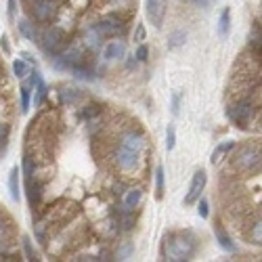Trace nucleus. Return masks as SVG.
Listing matches in <instances>:
<instances>
[{
	"mask_svg": "<svg viewBox=\"0 0 262 262\" xmlns=\"http://www.w3.org/2000/svg\"><path fill=\"white\" fill-rule=\"evenodd\" d=\"M164 254L170 258V260H189L191 256L195 254V239L193 235H170L166 239V248H164Z\"/></svg>",
	"mask_w": 262,
	"mask_h": 262,
	"instance_id": "f257e3e1",
	"label": "nucleus"
},
{
	"mask_svg": "<svg viewBox=\"0 0 262 262\" xmlns=\"http://www.w3.org/2000/svg\"><path fill=\"white\" fill-rule=\"evenodd\" d=\"M65 32L59 30V27H46L42 34H40V46L42 50L46 52V55H59V52H63L65 48Z\"/></svg>",
	"mask_w": 262,
	"mask_h": 262,
	"instance_id": "f03ea898",
	"label": "nucleus"
},
{
	"mask_svg": "<svg viewBox=\"0 0 262 262\" xmlns=\"http://www.w3.org/2000/svg\"><path fill=\"white\" fill-rule=\"evenodd\" d=\"M95 27H97V32L101 34L103 38H113V36H120V34L124 32L126 25H124V19H122V17H118V15H105Z\"/></svg>",
	"mask_w": 262,
	"mask_h": 262,
	"instance_id": "7ed1b4c3",
	"label": "nucleus"
},
{
	"mask_svg": "<svg viewBox=\"0 0 262 262\" xmlns=\"http://www.w3.org/2000/svg\"><path fill=\"white\" fill-rule=\"evenodd\" d=\"M260 162H262V153L256 147L248 145V147L239 149V153H237V166L241 170H256L260 166Z\"/></svg>",
	"mask_w": 262,
	"mask_h": 262,
	"instance_id": "20e7f679",
	"label": "nucleus"
},
{
	"mask_svg": "<svg viewBox=\"0 0 262 262\" xmlns=\"http://www.w3.org/2000/svg\"><path fill=\"white\" fill-rule=\"evenodd\" d=\"M32 15L36 21H50L57 15V0H38L32 5Z\"/></svg>",
	"mask_w": 262,
	"mask_h": 262,
	"instance_id": "39448f33",
	"label": "nucleus"
},
{
	"mask_svg": "<svg viewBox=\"0 0 262 262\" xmlns=\"http://www.w3.org/2000/svg\"><path fill=\"white\" fill-rule=\"evenodd\" d=\"M206 181H208V174L206 170H197L193 174V181H191V187L187 191V195H185V206H193L199 197H201V191L206 187Z\"/></svg>",
	"mask_w": 262,
	"mask_h": 262,
	"instance_id": "423d86ee",
	"label": "nucleus"
},
{
	"mask_svg": "<svg viewBox=\"0 0 262 262\" xmlns=\"http://www.w3.org/2000/svg\"><path fill=\"white\" fill-rule=\"evenodd\" d=\"M252 113H254V109H252V105L248 101H241V103L233 105V107H229V111H226L229 120L235 122L237 126H246L248 122L252 120Z\"/></svg>",
	"mask_w": 262,
	"mask_h": 262,
	"instance_id": "0eeeda50",
	"label": "nucleus"
},
{
	"mask_svg": "<svg viewBox=\"0 0 262 262\" xmlns=\"http://www.w3.org/2000/svg\"><path fill=\"white\" fill-rule=\"evenodd\" d=\"M138 155H141V153H136V151H132L128 147H122L120 145L118 151H115V164H118L120 170L130 172V170H134L138 166Z\"/></svg>",
	"mask_w": 262,
	"mask_h": 262,
	"instance_id": "6e6552de",
	"label": "nucleus"
},
{
	"mask_svg": "<svg viewBox=\"0 0 262 262\" xmlns=\"http://www.w3.org/2000/svg\"><path fill=\"white\" fill-rule=\"evenodd\" d=\"M147 17L155 27H162L166 17V0H147Z\"/></svg>",
	"mask_w": 262,
	"mask_h": 262,
	"instance_id": "1a4fd4ad",
	"label": "nucleus"
},
{
	"mask_svg": "<svg viewBox=\"0 0 262 262\" xmlns=\"http://www.w3.org/2000/svg\"><path fill=\"white\" fill-rule=\"evenodd\" d=\"M126 57V44L122 40H111L107 46L103 48V59L105 61H115Z\"/></svg>",
	"mask_w": 262,
	"mask_h": 262,
	"instance_id": "9d476101",
	"label": "nucleus"
},
{
	"mask_svg": "<svg viewBox=\"0 0 262 262\" xmlns=\"http://www.w3.org/2000/svg\"><path fill=\"white\" fill-rule=\"evenodd\" d=\"M141 199H143V191L141 189H128L124 193V199H122V210L126 212H134V210L141 206Z\"/></svg>",
	"mask_w": 262,
	"mask_h": 262,
	"instance_id": "9b49d317",
	"label": "nucleus"
},
{
	"mask_svg": "<svg viewBox=\"0 0 262 262\" xmlns=\"http://www.w3.org/2000/svg\"><path fill=\"white\" fill-rule=\"evenodd\" d=\"M120 145H122V147H128V149H132V151H136V153H141L145 141H143V136L138 134V132H128V134L122 136Z\"/></svg>",
	"mask_w": 262,
	"mask_h": 262,
	"instance_id": "f8f14e48",
	"label": "nucleus"
},
{
	"mask_svg": "<svg viewBox=\"0 0 262 262\" xmlns=\"http://www.w3.org/2000/svg\"><path fill=\"white\" fill-rule=\"evenodd\" d=\"M17 27H19L21 36L27 38L30 42H40V32L36 30V25H34L30 19H21L19 23H17Z\"/></svg>",
	"mask_w": 262,
	"mask_h": 262,
	"instance_id": "ddd939ff",
	"label": "nucleus"
},
{
	"mask_svg": "<svg viewBox=\"0 0 262 262\" xmlns=\"http://www.w3.org/2000/svg\"><path fill=\"white\" fill-rule=\"evenodd\" d=\"M9 193L13 201H19V168H11L9 174Z\"/></svg>",
	"mask_w": 262,
	"mask_h": 262,
	"instance_id": "4468645a",
	"label": "nucleus"
},
{
	"mask_svg": "<svg viewBox=\"0 0 262 262\" xmlns=\"http://www.w3.org/2000/svg\"><path fill=\"white\" fill-rule=\"evenodd\" d=\"M214 235H216L218 246H220L224 252H229V254H231V252H235V243L231 241V237H229V235H226V233L222 231V226H218V224L214 226Z\"/></svg>",
	"mask_w": 262,
	"mask_h": 262,
	"instance_id": "2eb2a0df",
	"label": "nucleus"
},
{
	"mask_svg": "<svg viewBox=\"0 0 262 262\" xmlns=\"http://www.w3.org/2000/svg\"><path fill=\"white\" fill-rule=\"evenodd\" d=\"M185 40H187V32H183V30H174L172 34H170V38H168V48H179V46H183L185 44Z\"/></svg>",
	"mask_w": 262,
	"mask_h": 262,
	"instance_id": "dca6fc26",
	"label": "nucleus"
},
{
	"mask_svg": "<svg viewBox=\"0 0 262 262\" xmlns=\"http://www.w3.org/2000/svg\"><path fill=\"white\" fill-rule=\"evenodd\" d=\"M229 30H231V11L224 9L220 13V19H218V34H220V36H226Z\"/></svg>",
	"mask_w": 262,
	"mask_h": 262,
	"instance_id": "f3484780",
	"label": "nucleus"
},
{
	"mask_svg": "<svg viewBox=\"0 0 262 262\" xmlns=\"http://www.w3.org/2000/svg\"><path fill=\"white\" fill-rule=\"evenodd\" d=\"M235 147V143L233 141H226V143H220L216 149H214V153H212V164H218L222 157H224V153H229L231 149Z\"/></svg>",
	"mask_w": 262,
	"mask_h": 262,
	"instance_id": "a211bd4d",
	"label": "nucleus"
},
{
	"mask_svg": "<svg viewBox=\"0 0 262 262\" xmlns=\"http://www.w3.org/2000/svg\"><path fill=\"white\" fill-rule=\"evenodd\" d=\"M101 38H103V36H101V34L97 32V27H91L89 32H86V38H84V42L89 44L91 48H99V46H101Z\"/></svg>",
	"mask_w": 262,
	"mask_h": 262,
	"instance_id": "6ab92c4d",
	"label": "nucleus"
},
{
	"mask_svg": "<svg viewBox=\"0 0 262 262\" xmlns=\"http://www.w3.org/2000/svg\"><path fill=\"white\" fill-rule=\"evenodd\" d=\"M13 72L17 78H25L30 74V67H27V61L25 59H17L13 61Z\"/></svg>",
	"mask_w": 262,
	"mask_h": 262,
	"instance_id": "aec40b11",
	"label": "nucleus"
},
{
	"mask_svg": "<svg viewBox=\"0 0 262 262\" xmlns=\"http://www.w3.org/2000/svg\"><path fill=\"white\" fill-rule=\"evenodd\" d=\"M132 224H134V214L132 212H126V210H122L120 212V229H132Z\"/></svg>",
	"mask_w": 262,
	"mask_h": 262,
	"instance_id": "412c9836",
	"label": "nucleus"
},
{
	"mask_svg": "<svg viewBox=\"0 0 262 262\" xmlns=\"http://www.w3.org/2000/svg\"><path fill=\"white\" fill-rule=\"evenodd\" d=\"M155 193L157 197L164 195V168L162 166L155 168Z\"/></svg>",
	"mask_w": 262,
	"mask_h": 262,
	"instance_id": "4be33fe9",
	"label": "nucleus"
},
{
	"mask_svg": "<svg viewBox=\"0 0 262 262\" xmlns=\"http://www.w3.org/2000/svg\"><path fill=\"white\" fill-rule=\"evenodd\" d=\"M34 91H36V97H34V107H40V105L44 103V99H46V93H48V91H46V84L40 82Z\"/></svg>",
	"mask_w": 262,
	"mask_h": 262,
	"instance_id": "5701e85b",
	"label": "nucleus"
},
{
	"mask_svg": "<svg viewBox=\"0 0 262 262\" xmlns=\"http://www.w3.org/2000/svg\"><path fill=\"white\" fill-rule=\"evenodd\" d=\"M72 72H74V76H76L78 80H86V82L95 80V76L91 74V69H86V67H82V65H78V67H72Z\"/></svg>",
	"mask_w": 262,
	"mask_h": 262,
	"instance_id": "b1692460",
	"label": "nucleus"
},
{
	"mask_svg": "<svg viewBox=\"0 0 262 262\" xmlns=\"http://www.w3.org/2000/svg\"><path fill=\"white\" fill-rule=\"evenodd\" d=\"M174 145H177V130H174V126L170 124V126L166 128V149L172 151Z\"/></svg>",
	"mask_w": 262,
	"mask_h": 262,
	"instance_id": "393cba45",
	"label": "nucleus"
},
{
	"mask_svg": "<svg viewBox=\"0 0 262 262\" xmlns=\"http://www.w3.org/2000/svg\"><path fill=\"white\" fill-rule=\"evenodd\" d=\"M30 86L27 84H23L21 86V111L23 113H27V109H30Z\"/></svg>",
	"mask_w": 262,
	"mask_h": 262,
	"instance_id": "a878e982",
	"label": "nucleus"
},
{
	"mask_svg": "<svg viewBox=\"0 0 262 262\" xmlns=\"http://www.w3.org/2000/svg\"><path fill=\"white\" fill-rule=\"evenodd\" d=\"M250 237H252V241H254V243H260V246H262V220H258V222L252 226Z\"/></svg>",
	"mask_w": 262,
	"mask_h": 262,
	"instance_id": "bb28decb",
	"label": "nucleus"
},
{
	"mask_svg": "<svg viewBox=\"0 0 262 262\" xmlns=\"http://www.w3.org/2000/svg\"><path fill=\"white\" fill-rule=\"evenodd\" d=\"M76 99H78V93L74 89H63L61 91V101L63 103H74Z\"/></svg>",
	"mask_w": 262,
	"mask_h": 262,
	"instance_id": "cd10ccee",
	"label": "nucleus"
},
{
	"mask_svg": "<svg viewBox=\"0 0 262 262\" xmlns=\"http://www.w3.org/2000/svg\"><path fill=\"white\" fill-rule=\"evenodd\" d=\"M147 55H149V48L145 46V44H141V46H138L136 48V61H147Z\"/></svg>",
	"mask_w": 262,
	"mask_h": 262,
	"instance_id": "c85d7f7f",
	"label": "nucleus"
},
{
	"mask_svg": "<svg viewBox=\"0 0 262 262\" xmlns=\"http://www.w3.org/2000/svg\"><path fill=\"white\" fill-rule=\"evenodd\" d=\"M143 40H145V25L138 23L134 30V42H143Z\"/></svg>",
	"mask_w": 262,
	"mask_h": 262,
	"instance_id": "c756f323",
	"label": "nucleus"
},
{
	"mask_svg": "<svg viewBox=\"0 0 262 262\" xmlns=\"http://www.w3.org/2000/svg\"><path fill=\"white\" fill-rule=\"evenodd\" d=\"M197 214L201 216V218H208L210 216V210H208V201L201 197V201H199V206H197Z\"/></svg>",
	"mask_w": 262,
	"mask_h": 262,
	"instance_id": "7c9ffc66",
	"label": "nucleus"
},
{
	"mask_svg": "<svg viewBox=\"0 0 262 262\" xmlns=\"http://www.w3.org/2000/svg\"><path fill=\"white\" fill-rule=\"evenodd\" d=\"M9 235H11V229H9V224L0 220V239H5L9 241Z\"/></svg>",
	"mask_w": 262,
	"mask_h": 262,
	"instance_id": "2f4dec72",
	"label": "nucleus"
},
{
	"mask_svg": "<svg viewBox=\"0 0 262 262\" xmlns=\"http://www.w3.org/2000/svg\"><path fill=\"white\" fill-rule=\"evenodd\" d=\"M42 82V78H40V74L38 72H34L32 76H30V82H27V86H30V89H36V86Z\"/></svg>",
	"mask_w": 262,
	"mask_h": 262,
	"instance_id": "473e14b6",
	"label": "nucleus"
},
{
	"mask_svg": "<svg viewBox=\"0 0 262 262\" xmlns=\"http://www.w3.org/2000/svg\"><path fill=\"white\" fill-rule=\"evenodd\" d=\"M179 105H181V95L174 93V95H172V113H174V115L179 113Z\"/></svg>",
	"mask_w": 262,
	"mask_h": 262,
	"instance_id": "72a5a7b5",
	"label": "nucleus"
},
{
	"mask_svg": "<svg viewBox=\"0 0 262 262\" xmlns=\"http://www.w3.org/2000/svg\"><path fill=\"white\" fill-rule=\"evenodd\" d=\"M7 136H9V126H7V124H3V122H0V143H3V141H7Z\"/></svg>",
	"mask_w": 262,
	"mask_h": 262,
	"instance_id": "f704fd0d",
	"label": "nucleus"
},
{
	"mask_svg": "<svg viewBox=\"0 0 262 262\" xmlns=\"http://www.w3.org/2000/svg\"><path fill=\"white\" fill-rule=\"evenodd\" d=\"M97 113H99V107H97V105H91V109L82 111V115H84V118H93V115H97Z\"/></svg>",
	"mask_w": 262,
	"mask_h": 262,
	"instance_id": "c9c22d12",
	"label": "nucleus"
},
{
	"mask_svg": "<svg viewBox=\"0 0 262 262\" xmlns=\"http://www.w3.org/2000/svg\"><path fill=\"white\" fill-rule=\"evenodd\" d=\"M23 248H25V254H27V258H30V260H34V252H32V246H30V239H27V237L23 239Z\"/></svg>",
	"mask_w": 262,
	"mask_h": 262,
	"instance_id": "e433bc0d",
	"label": "nucleus"
},
{
	"mask_svg": "<svg viewBox=\"0 0 262 262\" xmlns=\"http://www.w3.org/2000/svg\"><path fill=\"white\" fill-rule=\"evenodd\" d=\"M130 254H132V246L128 243V246H124V248H122V252H120V258H128Z\"/></svg>",
	"mask_w": 262,
	"mask_h": 262,
	"instance_id": "4c0bfd02",
	"label": "nucleus"
},
{
	"mask_svg": "<svg viewBox=\"0 0 262 262\" xmlns=\"http://www.w3.org/2000/svg\"><path fill=\"white\" fill-rule=\"evenodd\" d=\"M7 3H9V17H11V19H15V9H17L15 0H7Z\"/></svg>",
	"mask_w": 262,
	"mask_h": 262,
	"instance_id": "58836bf2",
	"label": "nucleus"
},
{
	"mask_svg": "<svg viewBox=\"0 0 262 262\" xmlns=\"http://www.w3.org/2000/svg\"><path fill=\"white\" fill-rule=\"evenodd\" d=\"M0 44H3L5 52H9V42H7V36H3V38H0Z\"/></svg>",
	"mask_w": 262,
	"mask_h": 262,
	"instance_id": "ea45409f",
	"label": "nucleus"
},
{
	"mask_svg": "<svg viewBox=\"0 0 262 262\" xmlns=\"http://www.w3.org/2000/svg\"><path fill=\"white\" fill-rule=\"evenodd\" d=\"M23 57H25V61H27V63H34V65H36V61H34V57L30 55V52H23Z\"/></svg>",
	"mask_w": 262,
	"mask_h": 262,
	"instance_id": "a19ab883",
	"label": "nucleus"
},
{
	"mask_svg": "<svg viewBox=\"0 0 262 262\" xmlns=\"http://www.w3.org/2000/svg\"><path fill=\"white\" fill-rule=\"evenodd\" d=\"M25 3H27V5H34V3H38V0H25Z\"/></svg>",
	"mask_w": 262,
	"mask_h": 262,
	"instance_id": "79ce46f5",
	"label": "nucleus"
}]
</instances>
